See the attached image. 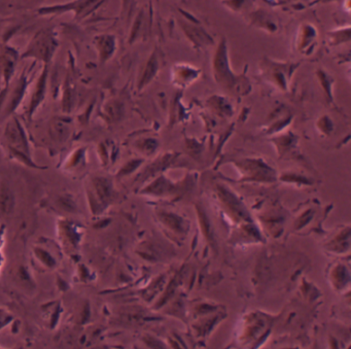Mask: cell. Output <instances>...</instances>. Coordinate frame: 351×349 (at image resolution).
<instances>
[{
  "label": "cell",
  "instance_id": "1",
  "mask_svg": "<svg viewBox=\"0 0 351 349\" xmlns=\"http://www.w3.org/2000/svg\"><path fill=\"white\" fill-rule=\"evenodd\" d=\"M13 206V198L11 191L7 187H2L0 190V213L7 214Z\"/></svg>",
  "mask_w": 351,
  "mask_h": 349
}]
</instances>
